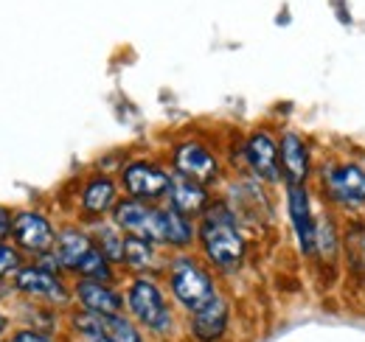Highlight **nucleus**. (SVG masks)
Listing matches in <instances>:
<instances>
[{
    "mask_svg": "<svg viewBox=\"0 0 365 342\" xmlns=\"http://www.w3.org/2000/svg\"><path fill=\"white\" fill-rule=\"evenodd\" d=\"M200 239L205 247V256L211 258L220 269H236L245 256V242L236 230V222L225 205H217L205 211V219L200 224Z\"/></svg>",
    "mask_w": 365,
    "mask_h": 342,
    "instance_id": "1",
    "label": "nucleus"
},
{
    "mask_svg": "<svg viewBox=\"0 0 365 342\" xmlns=\"http://www.w3.org/2000/svg\"><path fill=\"white\" fill-rule=\"evenodd\" d=\"M172 292L191 314L217 298L211 275L191 258H178L172 264Z\"/></svg>",
    "mask_w": 365,
    "mask_h": 342,
    "instance_id": "2",
    "label": "nucleus"
},
{
    "mask_svg": "<svg viewBox=\"0 0 365 342\" xmlns=\"http://www.w3.org/2000/svg\"><path fill=\"white\" fill-rule=\"evenodd\" d=\"M127 306L135 314L138 323H143L149 331L166 334L172 328V311H169L166 300L160 295V289L152 281H146V278L133 281V286L127 292Z\"/></svg>",
    "mask_w": 365,
    "mask_h": 342,
    "instance_id": "3",
    "label": "nucleus"
},
{
    "mask_svg": "<svg viewBox=\"0 0 365 342\" xmlns=\"http://www.w3.org/2000/svg\"><path fill=\"white\" fill-rule=\"evenodd\" d=\"M115 224L130 236L143 242H166V222L163 211L143 205L140 200H124L115 205Z\"/></svg>",
    "mask_w": 365,
    "mask_h": 342,
    "instance_id": "4",
    "label": "nucleus"
},
{
    "mask_svg": "<svg viewBox=\"0 0 365 342\" xmlns=\"http://www.w3.org/2000/svg\"><path fill=\"white\" fill-rule=\"evenodd\" d=\"M323 185L331 200L343 205H363L365 202V171L360 166H326Z\"/></svg>",
    "mask_w": 365,
    "mask_h": 342,
    "instance_id": "5",
    "label": "nucleus"
},
{
    "mask_svg": "<svg viewBox=\"0 0 365 342\" xmlns=\"http://www.w3.org/2000/svg\"><path fill=\"white\" fill-rule=\"evenodd\" d=\"M124 188L130 191L133 200H158L163 194H169L172 188V177L163 169L152 166V163H130L124 169Z\"/></svg>",
    "mask_w": 365,
    "mask_h": 342,
    "instance_id": "6",
    "label": "nucleus"
},
{
    "mask_svg": "<svg viewBox=\"0 0 365 342\" xmlns=\"http://www.w3.org/2000/svg\"><path fill=\"white\" fill-rule=\"evenodd\" d=\"M11 236L29 253H48L56 244L53 227L48 224L46 216L34 214V211H23L11 219Z\"/></svg>",
    "mask_w": 365,
    "mask_h": 342,
    "instance_id": "7",
    "label": "nucleus"
},
{
    "mask_svg": "<svg viewBox=\"0 0 365 342\" xmlns=\"http://www.w3.org/2000/svg\"><path fill=\"white\" fill-rule=\"evenodd\" d=\"M175 166L180 171V177H188V180H194L200 185L211 182L217 177V171H220L217 157L200 143H180L178 152H175Z\"/></svg>",
    "mask_w": 365,
    "mask_h": 342,
    "instance_id": "8",
    "label": "nucleus"
},
{
    "mask_svg": "<svg viewBox=\"0 0 365 342\" xmlns=\"http://www.w3.org/2000/svg\"><path fill=\"white\" fill-rule=\"evenodd\" d=\"M228 331V303L217 298L191 314V334L200 342H220Z\"/></svg>",
    "mask_w": 365,
    "mask_h": 342,
    "instance_id": "9",
    "label": "nucleus"
},
{
    "mask_svg": "<svg viewBox=\"0 0 365 342\" xmlns=\"http://www.w3.org/2000/svg\"><path fill=\"white\" fill-rule=\"evenodd\" d=\"M289 216L304 253H315V219L309 211V194L304 185H289Z\"/></svg>",
    "mask_w": 365,
    "mask_h": 342,
    "instance_id": "10",
    "label": "nucleus"
},
{
    "mask_svg": "<svg viewBox=\"0 0 365 342\" xmlns=\"http://www.w3.org/2000/svg\"><path fill=\"white\" fill-rule=\"evenodd\" d=\"M17 289L20 292H29V295H40V298H48L53 303H65L68 300V292L62 286V281L48 272L43 266H29V269H20L17 278H14Z\"/></svg>",
    "mask_w": 365,
    "mask_h": 342,
    "instance_id": "11",
    "label": "nucleus"
},
{
    "mask_svg": "<svg viewBox=\"0 0 365 342\" xmlns=\"http://www.w3.org/2000/svg\"><path fill=\"white\" fill-rule=\"evenodd\" d=\"M247 163L253 166V171L262 180L275 182L281 177V169H278V146H275V140L267 132H256L247 140Z\"/></svg>",
    "mask_w": 365,
    "mask_h": 342,
    "instance_id": "12",
    "label": "nucleus"
},
{
    "mask_svg": "<svg viewBox=\"0 0 365 342\" xmlns=\"http://www.w3.org/2000/svg\"><path fill=\"white\" fill-rule=\"evenodd\" d=\"M53 247H56L53 261L59 266H65V269H73V272H79V266L85 264V258L96 250L93 239L88 233H82V230H62Z\"/></svg>",
    "mask_w": 365,
    "mask_h": 342,
    "instance_id": "13",
    "label": "nucleus"
},
{
    "mask_svg": "<svg viewBox=\"0 0 365 342\" xmlns=\"http://www.w3.org/2000/svg\"><path fill=\"white\" fill-rule=\"evenodd\" d=\"M281 166H284V174L289 180V185H304L307 174H309V152H307V143L295 135V132H287L281 138Z\"/></svg>",
    "mask_w": 365,
    "mask_h": 342,
    "instance_id": "14",
    "label": "nucleus"
},
{
    "mask_svg": "<svg viewBox=\"0 0 365 342\" xmlns=\"http://www.w3.org/2000/svg\"><path fill=\"white\" fill-rule=\"evenodd\" d=\"M76 298L79 303L91 311V314H98V317H107V314H118L121 311V295L113 292L110 286L98 284V281H82L76 286Z\"/></svg>",
    "mask_w": 365,
    "mask_h": 342,
    "instance_id": "15",
    "label": "nucleus"
},
{
    "mask_svg": "<svg viewBox=\"0 0 365 342\" xmlns=\"http://www.w3.org/2000/svg\"><path fill=\"white\" fill-rule=\"evenodd\" d=\"M169 200H172V208L180 211L182 216L202 214V208L208 205V194H205V188H202L200 182L188 180V177H175V180H172Z\"/></svg>",
    "mask_w": 365,
    "mask_h": 342,
    "instance_id": "16",
    "label": "nucleus"
},
{
    "mask_svg": "<svg viewBox=\"0 0 365 342\" xmlns=\"http://www.w3.org/2000/svg\"><path fill=\"white\" fill-rule=\"evenodd\" d=\"M115 200V185L107 177H96L88 182L85 194H82V205L88 214H104Z\"/></svg>",
    "mask_w": 365,
    "mask_h": 342,
    "instance_id": "17",
    "label": "nucleus"
},
{
    "mask_svg": "<svg viewBox=\"0 0 365 342\" xmlns=\"http://www.w3.org/2000/svg\"><path fill=\"white\" fill-rule=\"evenodd\" d=\"M98 317V314H96ZM98 326H101V334H104V342H143L138 328L124 320L121 314H107V317H98Z\"/></svg>",
    "mask_w": 365,
    "mask_h": 342,
    "instance_id": "18",
    "label": "nucleus"
},
{
    "mask_svg": "<svg viewBox=\"0 0 365 342\" xmlns=\"http://www.w3.org/2000/svg\"><path fill=\"white\" fill-rule=\"evenodd\" d=\"M163 222H166V244H175V247L191 244L194 227H191L188 216H182L180 211L169 208V211H163Z\"/></svg>",
    "mask_w": 365,
    "mask_h": 342,
    "instance_id": "19",
    "label": "nucleus"
},
{
    "mask_svg": "<svg viewBox=\"0 0 365 342\" xmlns=\"http://www.w3.org/2000/svg\"><path fill=\"white\" fill-rule=\"evenodd\" d=\"M124 264H130L133 269H152L155 266V250L149 242L130 236L124 242Z\"/></svg>",
    "mask_w": 365,
    "mask_h": 342,
    "instance_id": "20",
    "label": "nucleus"
},
{
    "mask_svg": "<svg viewBox=\"0 0 365 342\" xmlns=\"http://www.w3.org/2000/svg\"><path fill=\"white\" fill-rule=\"evenodd\" d=\"M124 242L121 233H115L113 227H101L98 230V250L104 253L107 261H124Z\"/></svg>",
    "mask_w": 365,
    "mask_h": 342,
    "instance_id": "21",
    "label": "nucleus"
},
{
    "mask_svg": "<svg viewBox=\"0 0 365 342\" xmlns=\"http://www.w3.org/2000/svg\"><path fill=\"white\" fill-rule=\"evenodd\" d=\"M315 250L326 258L337 253V236H334V224L329 219H320L315 224Z\"/></svg>",
    "mask_w": 365,
    "mask_h": 342,
    "instance_id": "22",
    "label": "nucleus"
},
{
    "mask_svg": "<svg viewBox=\"0 0 365 342\" xmlns=\"http://www.w3.org/2000/svg\"><path fill=\"white\" fill-rule=\"evenodd\" d=\"M17 266H20V256H17V250H11V247L0 244V278H3V275H9V272H14Z\"/></svg>",
    "mask_w": 365,
    "mask_h": 342,
    "instance_id": "23",
    "label": "nucleus"
},
{
    "mask_svg": "<svg viewBox=\"0 0 365 342\" xmlns=\"http://www.w3.org/2000/svg\"><path fill=\"white\" fill-rule=\"evenodd\" d=\"M11 342H51L48 337L43 334H37V331H20V334H14Z\"/></svg>",
    "mask_w": 365,
    "mask_h": 342,
    "instance_id": "24",
    "label": "nucleus"
},
{
    "mask_svg": "<svg viewBox=\"0 0 365 342\" xmlns=\"http://www.w3.org/2000/svg\"><path fill=\"white\" fill-rule=\"evenodd\" d=\"M9 230H11V216H9V211L0 208V242L9 236Z\"/></svg>",
    "mask_w": 365,
    "mask_h": 342,
    "instance_id": "25",
    "label": "nucleus"
},
{
    "mask_svg": "<svg viewBox=\"0 0 365 342\" xmlns=\"http://www.w3.org/2000/svg\"><path fill=\"white\" fill-rule=\"evenodd\" d=\"M3 328H6V320H3V317H0V334H3Z\"/></svg>",
    "mask_w": 365,
    "mask_h": 342,
    "instance_id": "26",
    "label": "nucleus"
},
{
    "mask_svg": "<svg viewBox=\"0 0 365 342\" xmlns=\"http://www.w3.org/2000/svg\"><path fill=\"white\" fill-rule=\"evenodd\" d=\"M363 256H365V250H363Z\"/></svg>",
    "mask_w": 365,
    "mask_h": 342,
    "instance_id": "27",
    "label": "nucleus"
}]
</instances>
